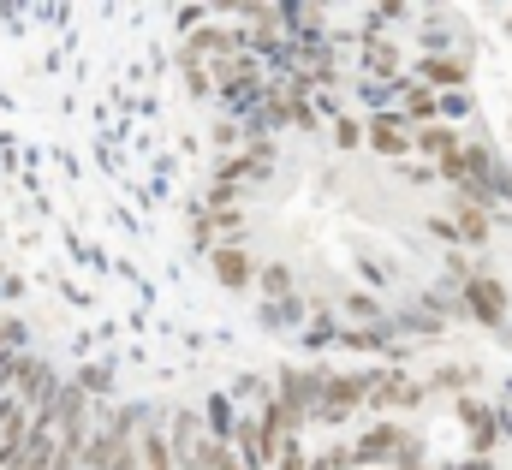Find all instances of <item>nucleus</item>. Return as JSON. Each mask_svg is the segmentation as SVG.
Wrapping results in <instances>:
<instances>
[{"mask_svg":"<svg viewBox=\"0 0 512 470\" xmlns=\"http://www.w3.org/2000/svg\"><path fill=\"white\" fill-rule=\"evenodd\" d=\"M465 304H471L477 322H489V328L507 316V292H501V280H489V274H471V280H465Z\"/></svg>","mask_w":512,"mask_h":470,"instance_id":"1","label":"nucleus"},{"mask_svg":"<svg viewBox=\"0 0 512 470\" xmlns=\"http://www.w3.org/2000/svg\"><path fill=\"white\" fill-rule=\"evenodd\" d=\"M370 143H376L382 155H405V149L417 143V125L405 114H376L370 119Z\"/></svg>","mask_w":512,"mask_h":470,"instance_id":"2","label":"nucleus"},{"mask_svg":"<svg viewBox=\"0 0 512 470\" xmlns=\"http://www.w3.org/2000/svg\"><path fill=\"white\" fill-rule=\"evenodd\" d=\"M370 381L364 375H328V399H322V417H346L352 405H364Z\"/></svg>","mask_w":512,"mask_h":470,"instance_id":"3","label":"nucleus"},{"mask_svg":"<svg viewBox=\"0 0 512 470\" xmlns=\"http://www.w3.org/2000/svg\"><path fill=\"white\" fill-rule=\"evenodd\" d=\"M417 78H423V84H435V90H453V84H465V78H471V66H465L459 54H447V60H441V54H429V60H417Z\"/></svg>","mask_w":512,"mask_h":470,"instance_id":"4","label":"nucleus"},{"mask_svg":"<svg viewBox=\"0 0 512 470\" xmlns=\"http://www.w3.org/2000/svg\"><path fill=\"white\" fill-rule=\"evenodd\" d=\"M137 459H143V470H179V453H173V441L149 423L143 429V441H137Z\"/></svg>","mask_w":512,"mask_h":470,"instance_id":"5","label":"nucleus"},{"mask_svg":"<svg viewBox=\"0 0 512 470\" xmlns=\"http://www.w3.org/2000/svg\"><path fill=\"white\" fill-rule=\"evenodd\" d=\"M209 268H215V280H221V286H233V292L256 280V274H251V256H245V250H215V256H209Z\"/></svg>","mask_w":512,"mask_h":470,"instance_id":"6","label":"nucleus"},{"mask_svg":"<svg viewBox=\"0 0 512 470\" xmlns=\"http://www.w3.org/2000/svg\"><path fill=\"white\" fill-rule=\"evenodd\" d=\"M399 447H405V441H399V429H370V435L352 447V465H376L382 453H399Z\"/></svg>","mask_w":512,"mask_h":470,"instance_id":"7","label":"nucleus"},{"mask_svg":"<svg viewBox=\"0 0 512 470\" xmlns=\"http://www.w3.org/2000/svg\"><path fill=\"white\" fill-rule=\"evenodd\" d=\"M417 143H423L429 155H441V161H453V155H459V131H453V125H435V119H429V125H417Z\"/></svg>","mask_w":512,"mask_h":470,"instance_id":"8","label":"nucleus"},{"mask_svg":"<svg viewBox=\"0 0 512 470\" xmlns=\"http://www.w3.org/2000/svg\"><path fill=\"white\" fill-rule=\"evenodd\" d=\"M417 399H423V387H411L405 375H382V387H376V399H370V405L387 411V405H417Z\"/></svg>","mask_w":512,"mask_h":470,"instance_id":"9","label":"nucleus"},{"mask_svg":"<svg viewBox=\"0 0 512 470\" xmlns=\"http://www.w3.org/2000/svg\"><path fill=\"white\" fill-rule=\"evenodd\" d=\"M268 459H274V470H304V447H298V429L274 435V441H268Z\"/></svg>","mask_w":512,"mask_h":470,"instance_id":"10","label":"nucleus"},{"mask_svg":"<svg viewBox=\"0 0 512 470\" xmlns=\"http://www.w3.org/2000/svg\"><path fill=\"white\" fill-rule=\"evenodd\" d=\"M239 48V36H227V30H197V42H191V54H233Z\"/></svg>","mask_w":512,"mask_h":470,"instance_id":"11","label":"nucleus"},{"mask_svg":"<svg viewBox=\"0 0 512 470\" xmlns=\"http://www.w3.org/2000/svg\"><path fill=\"white\" fill-rule=\"evenodd\" d=\"M459 233L471 238V244H483V238H489V215H483L477 203H465V209H459Z\"/></svg>","mask_w":512,"mask_h":470,"instance_id":"12","label":"nucleus"},{"mask_svg":"<svg viewBox=\"0 0 512 470\" xmlns=\"http://www.w3.org/2000/svg\"><path fill=\"white\" fill-rule=\"evenodd\" d=\"M399 114L405 119H429L435 114V96H429V90H405V108H399Z\"/></svg>","mask_w":512,"mask_h":470,"instance_id":"13","label":"nucleus"},{"mask_svg":"<svg viewBox=\"0 0 512 470\" xmlns=\"http://www.w3.org/2000/svg\"><path fill=\"white\" fill-rule=\"evenodd\" d=\"M334 137H340V149H358V143H364V137H370V131H364V125H358V119H334Z\"/></svg>","mask_w":512,"mask_h":470,"instance_id":"14","label":"nucleus"},{"mask_svg":"<svg viewBox=\"0 0 512 470\" xmlns=\"http://www.w3.org/2000/svg\"><path fill=\"white\" fill-rule=\"evenodd\" d=\"M262 292H274V298H280V292H292V274H286L280 262H268V268H262Z\"/></svg>","mask_w":512,"mask_h":470,"instance_id":"15","label":"nucleus"},{"mask_svg":"<svg viewBox=\"0 0 512 470\" xmlns=\"http://www.w3.org/2000/svg\"><path fill=\"white\" fill-rule=\"evenodd\" d=\"M370 72H376V78H393V72H399V54H393V48H370Z\"/></svg>","mask_w":512,"mask_h":470,"instance_id":"16","label":"nucleus"},{"mask_svg":"<svg viewBox=\"0 0 512 470\" xmlns=\"http://www.w3.org/2000/svg\"><path fill=\"white\" fill-rule=\"evenodd\" d=\"M346 316H358V322H376L382 310H376V298H364V292H352V298H346Z\"/></svg>","mask_w":512,"mask_h":470,"instance_id":"17","label":"nucleus"},{"mask_svg":"<svg viewBox=\"0 0 512 470\" xmlns=\"http://www.w3.org/2000/svg\"><path fill=\"white\" fill-rule=\"evenodd\" d=\"M429 233L447 238V244H459V238H465V233H459V221H447V215H435V221H429Z\"/></svg>","mask_w":512,"mask_h":470,"instance_id":"18","label":"nucleus"},{"mask_svg":"<svg viewBox=\"0 0 512 470\" xmlns=\"http://www.w3.org/2000/svg\"><path fill=\"white\" fill-rule=\"evenodd\" d=\"M465 381H471L465 369H435V387H465Z\"/></svg>","mask_w":512,"mask_h":470,"instance_id":"19","label":"nucleus"},{"mask_svg":"<svg viewBox=\"0 0 512 470\" xmlns=\"http://www.w3.org/2000/svg\"><path fill=\"white\" fill-rule=\"evenodd\" d=\"M179 470H203V465H179Z\"/></svg>","mask_w":512,"mask_h":470,"instance_id":"20","label":"nucleus"}]
</instances>
